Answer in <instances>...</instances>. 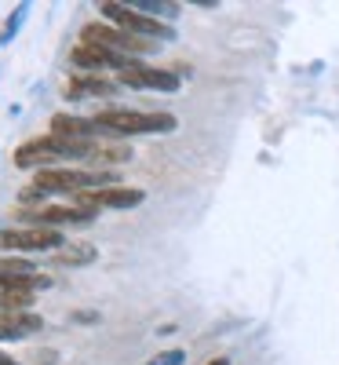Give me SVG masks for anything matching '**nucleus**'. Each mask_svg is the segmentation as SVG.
<instances>
[{
	"label": "nucleus",
	"mask_w": 339,
	"mask_h": 365,
	"mask_svg": "<svg viewBox=\"0 0 339 365\" xmlns=\"http://www.w3.org/2000/svg\"><path fill=\"white\" fill-rule=\"evenodd\" d=\"M0 325H8V329H15L19 336H29V332H41V318L37 314H29V311H4L0 314Z\"/></svg>",
	"instance_id": "obj_11"
},
{
	"label": "nucleus",
	"mask_w": 339,
	"mask_h": 365,
	"mask_svg": "<svg viewBox=\"0 0 339 365\" xmlns=\"http://www.w3.org/2000/svg\"><path fill=\"white\" fill-rule=\"evenodd\" d=\"M19 220H26L29 227H51V230H58V227H66V223H77V227H84V223H91L95 220V208H80V205H44V208H37V212H15Z\"/></svg>",
	"instance_id": "obj_4"
},
{
	"label": "nucleus",
	"mask_w": 339,
	"mask_h": 365,
	"mask_svg": "<svg viewBox=\"0 0 339 365\" xmlns=\"http://www.w3.org/2000/svg\"><path fill=\"white\" fill-rule=\"evenodd\" d=\"M99 11H103V19L117 22V26L125 29V34H132V37H142V41H157V37L172 41V37H175V29H172L168 22H161V19H150V15L135 11L132 4H117V0H103Z\"/></svg>",
	"instance_id": "obj_2"
},
{
	"label": "nucleus",
	"mask_w": 339,
	"mask_h": 365,
	"mask_svg": "<svg viewBox=\"0 0 339 365\" xmlns=\"http://www.w3.org/2000/svg\"><path fill=\"white\" fill-rule=\"evenodd\" d=\"M142 190H135V187H103V190H84V194H77L73 197V205H80V208H135V205H142Z\"/></svg>",
	"instance_id": "obj_6"
},
{
	"label": "nucleus",
	"mask_w": 339,
	"mask_h": 365,
	"mask_svg": "<svg viewBox=\"0 0 339 365\" xmlns=\"http://www.w3.org/2000/svg\"><path fill=\"white\" fill-rule=\"evenodd\" d=\"M95 128L99 135H110V139H125V135H150V132H175V113H139V110H120V106H110V110H99L95 117Z\"/></svg>",
	"instance_id": "obj_1"
},
{
	"label": "nucleus",
	"mask_w": 339,
	"mask_h": 365,
	"mask_svg": "<svg viewBox=\"0 0 339 365\" xmlns=\"http://www.w3.org/2000/svg\"><path fill=\"white\" fill-rule=\"evenodd\" d=\"M51 161H58V150H55V139L51 135H41V139H29L15 150V165L19 168H51Z\"/></svg>",
	"instance_id": "obj_7"
},
{
	"label": "nucleus",
	"mask_w": 339,
	"mask_h": 365,
	"mask_svg": "<svg viewBox=\"0 0 339 365\" xmlns=\"http://www.w3.org/2000/svg\"><path fill=\"white\" fill-rule=\"evenodd\" d=\"M117 91V81H106L99 73H77L70 84H66V99H84V96H113Z\"/></svg>",
	"instance_id": "obj_9"
},
{
	"label": "nucleus",
	"mask_w": 339,
	"mask_h": 365,
	"mask_svg": "<svg viewBox=\"0 0 339 365\" xmlns=\"http://www.w3.org/2000/svg\"><path fill=\"white\" fill-rule=\"evenodd\" d=\"M0 365H15V361H11V358H8L4 351H0Z\"/></svg>",
	"instance_id": "obj_15"
},
{
	"label": "nucleus",
	"mask_w": 339,
	"mask_h": 365,
	"mask_svg": "<svg viewBox=\"0 0 339 365\" xmlns=\"http://www.w3.org/2000/svg\"><path fill=\"white\" fill-rule=\"evenodd\" d=\"M26 4H19L15 11H11V19H8V26H4V34H0V44H11V37L19 34V26H22V19H26Z\"/></svg>",
	"instance_id": "obj_13"
},
{
	"label": "nucleus",
	"mask_w": 339,
	"mask_h": 365,
	"mask_svg": "<svg viewBox=\"0 0 339 365\" xmlns=\"http://www.w3.org/2000/svg\"><path fill=\"white\" fill-rule=\"evenodd\" d=\"M117 84H128V88H157V91H175L182 81L175 70H157V66H146L139 63V58H132V63L125 70H117Z\"/></svg>",
	"instance_id": "obj_5"
},
{
	"label": "nucleus",
	"mask_w": 339,
	"mask_h": 365,
	"mask_svg": "<svg viewBox=\"0 0 339 365\" xmlns=\"http://www.w3.org/2000/svg\"><path fill=\"white\" fill-rule=\"evenodd\" d=\"M0 245L11 252H58L66 241L63 230H51V227H4Z\"/></svg>",
	"instance_id": "obj_3"
},
{
	"label": "nucleus",
	"mask_w": 339,
	"mask_h": 365,
	"mask_svg": "<svg viewBox=\"0 0 339 365\" xmlns=\"http://www.w3.org/2000/svg\"><path fill=\"white\" fill-rule=\"evenodd\" d=\"M95 249H91V245H63V249H58L51 259L58 263V267H84V263H95Z\"/></svg>",
	"instance_id": "obj_10"
},
{
	"label": "nucleus",
	"mask_w": 339,
	"mask_h": 365,
	"mask_svg": "<svg viewBox=\"0 0 339 365\" xmlns=\"http://www.w3.org/2000/svg\"><path fill=\"white\" fill-rule=\"evenodd\" d=\"M51 135H63V139H95L99 128L91 117H73V113H55L51 117Z\"/></svg>",
	"instance_id": "obj_8"
},
{
	"label": "nucleus",
	"mask_w": 339,
	"mask_h": 365,
	"mask_svg": "<svg viewBox=\"0 0 339 365\" xmlns=\"http://www.w3.org/2000/svg\"><path fill=\"white\" fill-rule=\"evenodd\" d=\"M208 365H230V361H226V358H212Z\"/></svg>",
	"instance_id": "obj_16"
},
{
	"label": "nucleus",
	"mask_w": 339,
	"mask_h": 365,
	"mask_svg": "<svg viewBox=\"0 0 339 365\" xmlns=\"http://www.w3.org/2000/svg\"><path fill=\"white\" fill-rule=\"evenodd\" d=\"M182 358H187L182 351H165V354H153L150 365H182Z\"/></svg>",
	"instance_id": "obj_14"
},
{
	"label": "nucleus",
	"mask_w": 339,
	"mask_h": 365,
	"mask_svg": "<svg viewBox=\"0 0 339 365\" xmlns=\"http://www.w3.org/2000/svg\"><path fill=\"white\" fill-rule=\"evenodd\" d=\"M132 158L128 146H99L95 154H91V161H110V165H125Z\"/></svg>",
	"instance_id": "obj_12"
}]
</instances>
